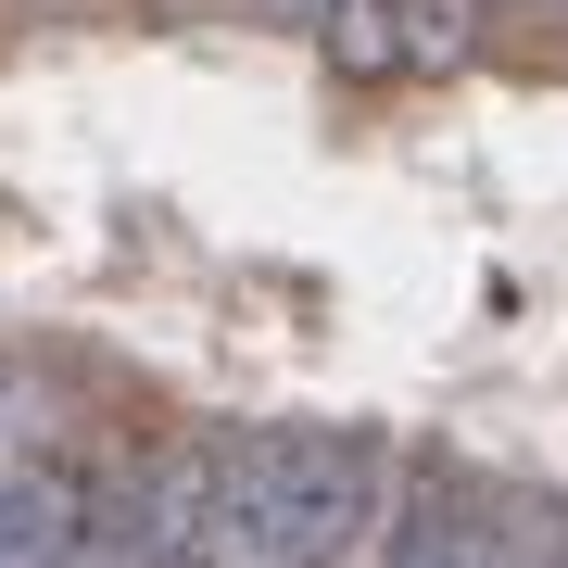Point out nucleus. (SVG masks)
<instances>
[{
  "label": "nucleus",
  "instance_id": "1",
  "mask_svg": "<svg viewBox=\"0 0 568 568\" xmlns=\"http://www.w3.org/2000/svg\"><path fill=\"white\" fill-rule=\"evenodd\" d=\"M392 506L379 429H203V568H366Z\"/></svg>",
  "mask_w": 568,
  "mask_h": 568
},
{
  "label": "nucleus",
  "instance_id": "2",
  "mask_svg": "<svg viewBox=\"0 0 568 568\" xmlns=\"http://www.w3.org/2000/svg\"><path fill=\"white\" fill-rule=\"evenodd\" d=\"M63 568H203V443H140L114 480H89Z\"/></svg>",
  "mask_w": 568,
  "mask_h": 568
},
{
  "label": "nucleus",
  "instance_id": "3",
  "mask_svg": "<svg viewBox=\"0 0 568 568\" xmlns=\"http://www.w3.org/2000/svg\"><path fill=\"white\" fill-rule=\"evenodd\" d=\"M467 556H480V480L417 467V480L379 506V568H467Z\"/></svg>",
  "mask_w": 568,
  "mask_h": 568
},
{
  "label": "nucleus",
  "instance_id": "4",
  "mask_svg": "<svg viewBox=\"0 0 568 568\" xmlns=\"http://www.w3.org/2000/svg\"><path fill=\"white\" fill-rule=\"evenodd\" d=\"M77 467H13V480H0V568H63V544H77Z\"/></svg>",
  "mask_w": 568,
  "mask_h": 568
},
{
  "label": "nucleus",
  "instance_id": "5",
  "mask_svg": "<svg viewBox=\"0 0 568 568\" xmlns=\"http://www.w3.org/2000/svg\"><path fill=\"white\" fill-rule=\"evenodd\" d=\"M467 568H568V506L556 493H480V556Z\"/></svg>",
  "mask_w": 568,
  "mask_h": 568
},
{
  "label": "nucleus",
  "instance_id": "6",
  "mask_svg": "<svg viewBox=\"0 0 568 568\" xmlns=\"http://www.w3.org/2000/svg\"><path fill=\"white\" fill-rule=\"evenodd\" d=\"M51 429H63V392H51V366H0V480L51 455Z\"/></svg>",
  "mask_w": 568,
  "mask_h": 568
},
{
  "label": "nucleus",
  "instance_id": "7",
  "mask_svg": "<svg viewBox=\"0 0 568 568\" xmlns=\"http://www.w3.org/2000/svg\"><path fill=\"white\" fill-rule=\"evenodd\" d=\"M253 13H265V26H316L328 0H253Z\"/></svg>",
  "mask_w": 568,
  "mask_h": 568
}]
</instances>
